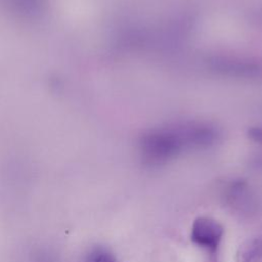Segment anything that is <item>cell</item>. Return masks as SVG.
Returning a JSON list of instances; mask_svg holds the SVG:
<instances>
[{
  "label": "cell",
  "instance_id": "7a4b0ae2",
  "mask_svg": "<svg viewBox=\"0 0 262 262\" xmlns=\"http://www.w3.org/2000/svg\"><path fill=\"white\" fill-rule=\"evenodd\" d=\"M223 234V226L212 217L201 216L192 222L190 230L191 242L206 251L212 262H218L219 247Z\"/></svg>",
  "mask_w": 262,
  "mask_h": 262
},
{
  "label": "cell",
  "instance_id": "6da1fadb",
  "mask_svg": "<svg viewBox=\"0 0 262 262\" xmlns=\"http://www.w3.org/2000/svg\"><path fill=\"white\" fill-rule=\"evenodd\" d=\"M184 146L179 132L150 131L141 136L139 148L143 161L151 166L165 164Z\"/></svg>",
  "mask_w": 262,
  "mask_h": 262
},
{
  "label": "cell",
  "instance_id": "52a82bcc",
  "mask_svg": "<svg viewBox=\"0 0 262 262\" xmlns=\"http://www.w3.org/2000/svg\"><path fill=\"white\" fill-rule=\"evenodd\" d=\"M237 262H262V238L252 239L241 246Z\"/></svg>",
  "mask_w": 262,
  "mask_h": 262
},
{
  "label": "cell",
  "instance_id": "9c48e42d",
  "mask_svg": "<svg viewBox=\"0 0 262 262\" xmlns=\"http://www.w3.org/2000/svg\"><path fill=\"white\" fill-rule=\"evenodd\" d=\"M31 256V262H57V257L50 249L41 248L36 250Z\"/></svg>",
  "mask_w": 262,
  "mask_h": 262
},
{
  "label": "cell",
  "instance_id": "3957f363",
  "mask_svg": "<svg viewBox=\"0 0 262 262\" xmlns=\"http://www.w3.org/2000/svg\"><path fill=\"white\" fill-rule=\"evenodd\" d=\"M211 71L226 77L256 79L262 77V63L250 58L236 56H212L208 59Z\"/></svg>",
  "mask_w": 262,
  "mask_h": 262
},
{
  "label": "cell",
  "instance_id": "8992f818",
  "mask_svg": "<svg viewBox=\"0 0 262 262\" xmlns=\"http://www.w3.org/2000/svg\"><path fill=\"white\" fill-rule=\"evenodd\" d=\"M6 9L18 17L34 19L46 8V0H0Z\"/></svg>",
  "mask_w": 262,
  "mask_h": 262
},
{
  "label": "cell",
  "instance_id": "5b68a950",
  "mask_svg": "<svg viewBox=\"0 0 262 262\" xmlns=\"http://www.w3.org/2000/svg\"><path fill=\"white\" fill-rule=\"evenodd\" d=\"M224 199L228 205L241 211L250 210L254 203L248 184L242 180H234L226 186L224 190Z\"/></svg>",
  "mask_w": 262,
  "mask_h": 262
},
{
  "label": "cell",
  "instance_id": "277c9868",
  "mask_svg": "<svg viewBox=\"0 0 262 262\" xmlns=\"http://www.w3.org/2000/svg\"><path fill=\"white\" fill-rule=\"evenodd\" d=\"M184 145L191 147H208L218 138L217 130L210 125H193L179 132Z\"/></svg>",
  "mask_w": 262,
  "mask_h": 262
},
{
  "label": "cell",
  "instance_id": "ba28073f",
  "mask_svg": "<svg viewBox=\"0 0 262 262\" xmlns=\"http://www.w3.org/2000/svg\"><path fill=\"white\" fill-rule=\"evenodd\" d=\"M83 262H119L116 255L104 246H92L84 255Z\"/></svg>",
  "mask_w": 262,
  "mask_h": 262
},
{
  "label": "cell",
  "instance_id": "30bf717a",
  "mask_svg": "<svg viewBox=\"0 0 262 262\" xmlns=\"http://www.w3.org/2000/svg\"><path fill=\"white\" fill-rule=\"evenodd\" d=\"M248 135L252 140L262 143V126H257L249 129Z\"/></svg>",
  "mask_w": 262,
  "mask_h": 262
}]
</instances>
